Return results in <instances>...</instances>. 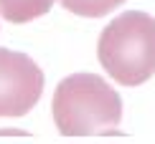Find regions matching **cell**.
Listing matches in <instances>:
<instances>
[{
    "mask_svg": "<svg viewBox=\"0 0 155 144\" xmlns=\"http://www.w3.org/2000/svg\"><path fill=\"white\" fill-rule=\"evenodd\" d=\"M51 109L64 136H102L122 121L120 94L97 74H74L59 81Z\"/></svg>",
    "mask_w": 155,
    "mask_h": 144,
    "instance_id": "obj_1",
    "label": "cell"
},
{
    "mask_svg": "<svg viewBox=\"0 0 155 144\" xmlns=\"http://www.w3.org/2000/svg\"><path fill=\"white\" fill-rule=\"evenodd\" d=\"M97 56L117 83H145L155 74V18L140 10L117 15L99 33Z\"/></svg>",
    "mask_w": 155,
    "mask_h": 144,
    "instance_id": "obj_2",
    "label": "cell"
},
{
    "mask_svg": "<svg viewBox=\"0 0 155 144\" xmlns=\"http://www.w3.org/2000/svg\"><path fill=\"white\" fill-rule=\"evenodd\" d=\"M43 94V71L33 58L0 48V116H25Z\"/></svg>",
    "mask_w": 155,
    "mask_h": 144,
    "instance_id": "obj_3",
    "label": "cell"
},
{
    "mask_svg": "<svg viewBox=\"0 0 155 144\" xmlns=\"http://www.w3.org/2000/svg\"><path fill=\"white\" fill-rule=\"evenodd\" d=\"M56 0H0V15L8 23H28L46 15Z\"/></svg>",
    "mask_w": 155,
    "mask_h": 144,
    "instance_id": "obj_4",
    "label": "cell"
},
{
    "mask_svg": "<svg viewBox=\"0 0 155 144\" xmlns=\"http://www.w3.org/2000/svg\"><path fill=\"white\" fill-rule=\"evenodd\" d=\"M125 0H61V5L74 15L81 18H102L109 10L120 8Z\"/></svg>",
    "mask_w": 155,
    "mask_h": 144,
    "instance_id": "obj_5",
    "label": "cell"
}]
</instances>
